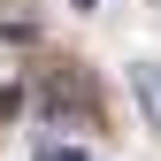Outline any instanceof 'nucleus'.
I'll return each instance as SVG.
<instances>
[{"label": "nucleus", "mask_w": 161, "mask_h": 161, "mask_svg": "<svg viewBox=\"0 0 161 161\" xmlns=\"http://www.w3.org/2000/svg\"><path fill=\"white\" fill-rule=\"evenodd\" d=\"M31 100H38V115H46L54 130H100V85H92L77 62L31 69Z\"/></svg>", "instance_id": "nucleus-1"}, {"label": "nucleus", "mask_w": 161, "mask_h": 161, "mask_svg": "<svg viewBox=\"0 0 161 161\" xmlns=\"http://www.w3.org/2000/svg\"><path fill=\"white\" fill-rule=\"evenodd\" d=\"M138 108H146V123L161 138V69H138Z\"/></svg>", "instance_id": "nucleus-2"}, {"label": "nucleus", "mask_w": 161, "mask_h": 161, "mask_svg": "<svg viewBox=\"0 0 161 161\" xmlns=\"http://www.w3.org/2000/svg\"><path fill=\"white\" fill-rule=\"evenodd\" d=\"M31 161H92V153H77V146H46V153H31Z\"/></svg>", "instance_id": "nucleus-3"}]
</instances>
